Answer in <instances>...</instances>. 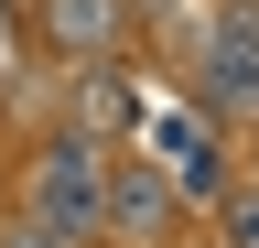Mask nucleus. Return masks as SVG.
<instances>
[{
    "instance_id": "1",
    "label": "nucleus",
    "mask_w": 259,
    "mask_h": 248,
    "mask_svg": "<svg viewBox=\"0 0 259 248\" xmlns=\"http://www.w3.org/2000/svg\"><path fill=\"white\" fill-rule=\"evenodd\" d=\"M32 227H54V237L108 227V173H97V140H87V130L32 162Z\"/></svg>"
},
{
    "instance_id": "4",
    "label": "nucleus",
    "mask_w": 259,
    "mask_h": 248,
    "mask_svg": "<svg viewBox=\"0 0 259 248\" xmlns=\"http://www.w3.org/2000/svg\"><path fill=\"white\" fill-rule=\"evenodd\" d=\"M162 205H173V194H162V173H108V227H119V237H151Z\"/></svg>"
},
{
    "instance_id": "5",
    "label": "nucleus",
    "mask_w": 259,
    "mask_h": 248,
    "mask_svg": "<svg viewBox=\"0 0 259 248\" xmlns=\"http://www.w3.org/2000/svg\"><path fill=\"white\" fill-rule=\"evenodd\" d=\"M119 119H130V97H119V76H97V86H87V140H97V130H119Z\"/></svg>"
},
{
    "instance_id": "3",
    "label": "nucleus",
    "mask_w": 259,
    "mask_h": 248,
    "mask_svg": "<svg viewBox=\"0 0 259 248\" xmlns=\"http://www.w3.org/2000/svg\"><path fill=\"white\" fill-rule=\"evenodd\" d=\"M44 43L76 54V65H108V54L130 43V11L119 0H44Z\"/></svg>"
},
{
    "instance_id": "2",
    "label": "nucleus",
    "mask_w": 259,
    "mask_h": 248,
    "mask_svg": "<svg viewBox=\"0 0 259 248\" xmlns=\"http://www.w3.org/2000/svg\"><path fill=\"white\" fill-rule=\"evenodd\" d=\"M194 86H205L216 119L259 108V11H216V22H194Z\"/></svg>"
},
{
    "instance_id": "6",
    "label": "nucleus",
    "mask_w": 259,
    "mask_h": 248,
    "mask_svg": "<svg viewBox=\"0 0 259 248\" xmlns=\"http://www.w3.org/2000/svg\"><path fill=\"white\" fill-rule=\"evenodd\" d=\"M227 248H259V194H227Z\"/></svg>"
},
{
    "instance_id": "7",
    "label": "nucleus",
    "mask_w": 259,
    "mask_h": 248,
    "mask_svg": "<svg viewBox=\"0 0 259 248\" xmlns=\"http://www.w3.org/2000/svg\"><path fill=\"white\" fill-rule=\"evenodd\" d=\"M11 248H76V237H54V227H32V237H11Z\"/></svg>"
}]
</instances>
